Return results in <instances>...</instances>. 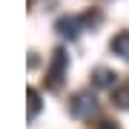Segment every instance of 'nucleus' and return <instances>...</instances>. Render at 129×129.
I'll use <instances>...</instances> for the list:
<instances>
[{"mask_svg": "<svg viewBox=\"0 0 129 129\" xmlns=\"http://www.w3.org/2000/svg\"><path fill=\"white\" fill-rule=\"evenodd\" d=\"M66 63H69V55H66V49H55V55H52V63H49V72H46V86H49V89H60V83H63V75H66Z\"/></svg>", "mask_w": 129, "mask_h": 129, "instance_id": "f257e3e1", "label": "nucleus"}, {"mask_svg": "<svg viewBox=\"0 0 129 129\" xmlns=\"http://www.w3.org/2000/svg\"><path fill=\"white\" fill-rule=\"evenodd\" d=\"M112 52H115L118 57L129 60V32H120V35H115V40H112Z\"/></svg>", "mask_w": 129, "mask_h": 129, "instance_id": "39448f33", "label": "nucleus"}, {"mask_svg": "<svg viewBox=\"0 0 129 129\" xmlns=\"http://www.w3.org/2000/svg\"><path fill=\"white\" fill-rule=\"evenodd\" d=\"M98 129H118V123H115V120H103Z\"/></svg>", "mask_w": 129, "mask_h": 129, "instance_id": "6e6552de", "label": "nucleus"}, {"mask_svg": "<svg viewBox=\"0 0 129 129\" xmlns=\"http://www.w3.org/2000/svg\"><path fill=\"white\" fill-rule=\"evenodd\" d=\"M115 78H118V75L112 72V69H103V66L92 72V83H95V86H101V89H109V86H115Z\"/></svg>", "mask_w": 129, "mask_h": 129, "instance_id": "20e7f679", "label": "nucleus"}, {"mask_svg": "<svg viewBox=\"0 0 129 129\" xmlns=\"http://www.w3.org/2000/svg\"><path fill=\"white\" fill-rule=\"evenodd\" d=\"M37 112H40V95L37 89H29V118H35Z\"/></svg>", "mask_w": 129, "mask_h": 129, "instance_id": "423d86ee", "label": "nucleus"}, {"mask_svg": "<svg viewBox=\"0 0 129 129\" xmlns=\"http://www.w3.org/2000/svg\"><path fill=\"white\" fill-rule=\"evenodd\" d=\"M115 103L120 106V109H129V86L115 89Z\"/></svg>", "mask_w": 129, "mask_h": 129, "instance_id": "0eeeda50", "label": "nucleus"}, {"mask_svg": "<svg viewBox=\"0 0 129 129\" xmlns=\"http://www.w3.org/2000/svg\"><path fill=\"white\" fill-rule=\"evenodd\" d=\"M69 109H72L75 118H92L95 112H98V101H95L92 92H78V95L72 98Z\"/></svg>", "mask_w": 129, "mask_h": 129, "instance_id": "f03ea898", "label": "nucleus"}, {"mask_svg": "<svg viewBox=\"0 0 129 129\" xmlns=\"http://www.w3.org/2000/svg\"><path fill=\"white\" fill-rule=\"evenodd\" d=\"M55 29H57V32L63 35V37L75 40V37H78L83 29H86V26H83V17H75V14H72V17H60L57 23H55Z\"/></svg>", "mask_w": 129, "mask_h": 129, "instance_id": "7ed1b4c3", "label": "nucleus"}]
</instances>
